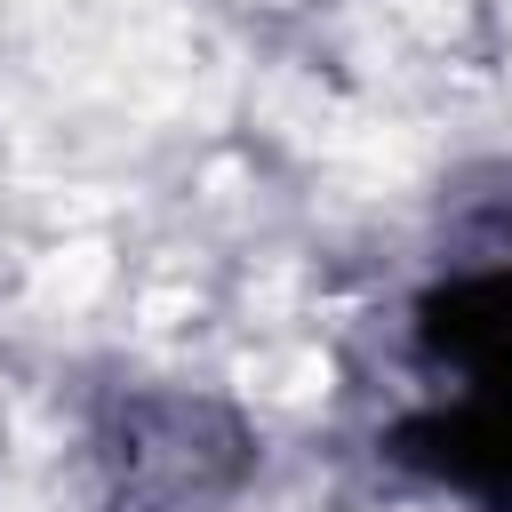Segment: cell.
<instances>
[{"instance_id": "cell-1", "label": "cell", "mask_w": 512, "mask_h": 512, "mask_svg": "<svg viewBox=\"0 0 512 512\" xmlns=\"http://www.w3.org/2000/svg\"><path fill=\"white\" fill-rule=\"evenodd\" d=\"M416 336L440 368H456V400L424 408L392 432V456L464 488L512 504V264L504 272H464L424 296Z\"/></svg>"}]
</instances>
